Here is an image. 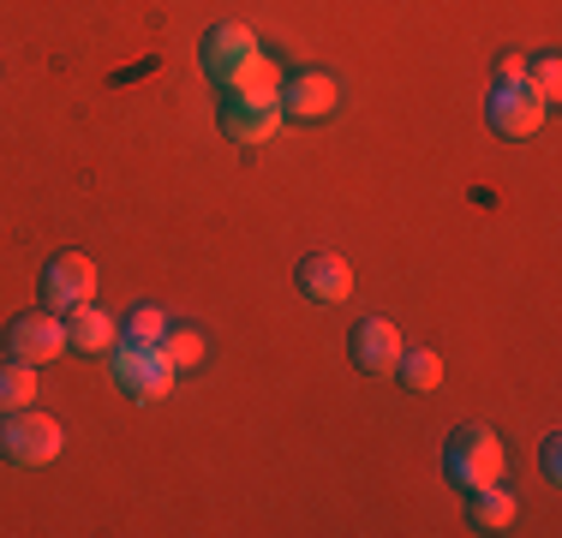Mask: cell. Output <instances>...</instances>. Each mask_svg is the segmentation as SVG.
Instances as JSON below:
<instances>
[{"mask_svg": "<svg viewBox=\"0 0 562 538\" xmlns=\"http://www.w3.org/2000/svg\"><path fill=\"white\" fill-rule=\"evenodd\" d=\"M204 72L216 78L222 90H246V85H258V78H270L276 66L263 60L258 36H251L246 24H216V31L204 36Z\"/></svg>", "mask_w": 562, "mask_h": 538, "instance_id": "cell-1", "label": "cell"}, {"mask_svg": "<svg viewBox=\"0 0 562 538\" xmlns=\"http://www.w3.org/2000/svg\"><path fill=\"white\" fill-rule=\"evenodd\" d=\"M443 473H449V484H461L467 496L485 491V484H497L503 479V442H497V430L461 425L443 442Z\"/></svg>", "mask_w": 562, "mask_h": 538, "instance_id": "cell-2", "label": "cell"}, {"mask_svg": "<svg viewBox=\"0 0 562 538\" xmlns=\"http://www.w3.org/2000/svg\"><path fill=\"white\" fill-rule=\"evenodd\" d=\"M281 126V78H258L246 90H227L222 97V132L234 144H263Z\"/></svg>", "mask_w": 562, "mask_h": 538, "instance_id": "cell-3", "label": "cell"}, {"mask_svg": "<svg viewBox=\"0 0 562 538\" xmlns=\"http://www.w3.org/2000/svg\"><path fill=\"white\" fill-rule=\"evenodd\" d=\"M60 442H66V430L48 419V413L19 407V413L0 419V455H7L12 467H48L60 455Z\"/></svg>", "mask_w": 562, "mask_h": 538, "instance_id": "cell-4", "label": "cell"}, {"mask_svg": "<svg viewBox=\"0 0 562 538\" xmlns=\"http://www.w3.org/2000/svg\"><path fill=\"white\" fill-rule=\"evenodd\" d=\"M114 377L132 401H162L173 389V366L162 359V347H138V341H114Z\"/></svg>", "mask_w": 562, "mask_h": 538, "instance_id": "cell-5", "label": "cell"}, {"mask_svg": "<svg viewBox=\"0 0 562 538\" xmlns=\"http://www.w3.org/2000/svg\"><path fill=\"white\" fill-rule=\"evenodd\" d=\"M85 300H97V264L85 251H55L43 264V305L48 312H72Z\"/></svg>", "mask_w": 562, "mask_h": 538, "instance_id": "cell-6", "label": "cell"}, {"mask_svg": "<svg viewBox=\"0 0 562 538\" xmlns=\"http://www.w3.org/2000/svg\"><path fill=\"white\" fill-rule=\"evenodd\" d=\"M7 347H12V359H24V366H48V359H60L66 354V323L48 312H24V317H12L7 323Z\"/></svg>", "mask_w": 562, "mask_h": 538, "instance_id": "cell-7", "label": "cell"}, {"mask_svg": "<svg viewBox=\"0 0 562 538\" xmlns=\"http://www.w3.org/2000/svg\"><path fill=\"white\" fill-rule=\"evenodd\" d=\"M485 114H491V126H497L503 138H532V132L544 126V102L532 97L520 78H503V85H491Z\"/></svg>", "mask_w": 562, "mask_h": 538, "instance_id": "cell-8", "label": "cell"}, {"mask_svg": "<svg viewBox=\"0 0 562 538\" xmlns=\"http://www.w3.org/2000/svg\"><path fill=\"white\" fill-rule=\"evenodd\" d=\"M336 114V78L317 72V66H305V72H293L288 85H281V120H329Z\"/></svg>", "mask_w": 562, "mask_h": 538, "instance_id": "cell-9", "label": "cell"}, {"mask_svg": "<svg viewBox=\"0 0 562 538\" xmlns=\"http://www.w3.org/2000/svg\"><path fill=\"white\" fill-rule=\"evenodd\" d=\"M293 281H300V293L317 305H341L347 293H353V269H347V258H336V251H312V258L293 269Z\"/></svg>", "mask_w": 562, "mask_h": 538, "instance_id": "cell-10", "label": "cell"}, {"mask_svg": "<svg viewBox=\"0 0 562 538\" xmlns=\"http://www.w3.org/2000/svg\"><path fill=\"white\" fill-rule=\"evenodd\" d=\"M395 359H401V329L390 317H366L353 329V366L366 371V377H383V371H395Z\"/></svg>", "mask_w": 562, "mask_h": 538, "instance_id": "cell-11", "label": "cell"}, {"mask_svg": "<svg viewBox=\"0 0 562 538\" xmlns=\"http://www.w3.org/2000/svg\"><path fill=\"white\" fill-rule=\"evenodd\" d=\"M114 341H120V323L102 312L97 300L66 312V347H72V354H114Z\"/></svg>", "mask_w": 562, "mask_h": 538, "instance_id": "cell-12", "label": "cell"}, {"mask_svg": "<svg viewBox=\"0 0 562 538\" xmlns=\"http://www.w3.org/2000/svg\"><path fill=\"white\" fill-rule=\"evenodd\" d=\"M395 377L413 389V395H431V389H443V359H437L431 347H401Z\"/></svg>", "mask_w": 562, "mask_h": 538, "instance_id": "cell-13", "label": "cell"}, {"mask_svg": "<svg viewBox=\"0 0 562 538\" xmlns=\"http://www.w3.org/2000/svg\"><path fill=\"white\" fill-rule=\"evenodd\" d=\"M473 520L479 533H508L515 527V496L503 491V484H485V491H473Z\"/></svg>", "mask_w": 562, "mask_h": 538, "instance_id": "cell-14", "label": "cell"}, {"mask_svg": "<svg viewBox=\"0 0 562 538\" xmlns=\"http://www.w3.org/2000/svg\"><path fill=\"white\" fill-rule=\"evenodd\" d=\"M36 401V371L24 366V359H12V366H0V413H19Z\"/></svg>", "mask_w": 562, "mask_h": 538, "instance_id": "cell-15", "label": "cell"}, {"mask_svg": "<svg viewBox=\"0 0 562 538\" xmlns=\"http://www.w3.org/2000/svg\"><path fill=\"white\" fill-rule=\"evenodd\" d=\"M520 85H527L532 97H539L544 108H551V102H557V90H562V60H557V54H539V60H527Z\"/></svg>", "mask_w": 562, "mask_h": 538, "instance_id": "cell-16", "label": "cell"}, {"mask_svg": "<svg viewBox=\"0 0 562 538\" xmlns=\"http://www.w3.org/2000/svg\"><path fill=\"white\" fill-rule=\"evenodd\" d=\"M168 335V317L156 312V305H138L126 323H120V341H138V347H156Z\"/></svg>", "mask_w": 562, "mask_h": 538, "instance_id": "cell-17", "label": "cell"}, {"mask_svg": "<svg viewBox=\"0 0 562 538\" xmlns=\"http://www.w3.org/2000/svg\"><path fill=\"white\" fill-rule=\"evenodd\" d=\"M156 347H162V359H168L173 371H186V366H198V359H204V335H198V329H168Z\"/></svg>", "mask_w": 562, "mask_h": 538, "instance_id": "cell-18", "label": "cell"}, {"mask_svg": "<svg viewBox=\"0 0 562 538\" xmlns=\"http://www.w3.org/2000/svg\"><path fill=\"white\" fill-rule=\"evenodd\" d=\"M520 72H527V54H503V60H497V85H503V78H520Z\"/></svg>", "mask_w": 562, "mask_h": 538, "instance_id": "cell-19", "label": "cell"}, {"mask_svg": "<svg viewBox=\"0 0 562 538\" xmlns=\"http://www.w3.org/2000/svg\"><path fill=\"white\" fill-rule=\"evenodd\" d=\"M544 479H551V484L562 479V449H557V437L544 442Z\"/></svg>", "mask_w": 562, "mask_h": 538, "instance_id": "cell-20", "label": "cell"}]
</instances>
